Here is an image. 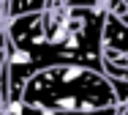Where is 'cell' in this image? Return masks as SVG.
I'll list each match as a JSON object with an SVG mask.
<instances>
[{"label": "cell", "mask_w": 128, "mask_h": 115, "mask_svg": "<svg viewBox=\"0 0 128 115\" xmlns=\"http://www.w3.org/2000/svg\"><path fill=\"white\" fill-rule=\"evenodd\" d=\"M120 115H128V107H123V112H120Z\"/></svg>", "instance_id": "obj_6"}, {"label": "cell", "mask_w": 128, "mask_h": 115, "mask_svg": "<svg viewBox=\"0 0 128 115\" xmlns=\"http://www.w3.org/2000/svg\"><path fill=\"white\" fill-rule=\"evenodd\" d=\"M54 3H71V0H54Z\"/></svg>", "instance_id": "obj_7"}, {"label": "cell", "mask_w": 128, "mask_h": 115, "mask_svg": "<svg viewBox=\"0 0 128 115\" xmlns=\"http://www.w3.org/2000/svg\"><path fill=\"white\" fill-rule=\"evenodd\" d=\"M54 0H6L3 3V14L6 19H16V17H27V14H44Z\"/></svg>", "instance_id": "obj_2"}, {"label": "cell", "mask_w": 128, "mask_h": 115, "mask_svg": "<svg viewBox=\"0 0 128 115\" xmlns=\"http://www.w3.org/2000/svg\"><path fill=\"white\" fill-rule=\"evenodd\" d=\"M123 107H101V110H90V112H79V115H120Z\"/></svg>", "instance_id": "obj_5"}, {"label": "cell", "mask_w": 128, "mask_h": 115, "mask_svg": "<svg viewBox=\"0 0 128 115\" xmlns=\"http://www.w3.org/2000/svg\"><path fill=\"white\" fill-rule=\"evenodd\" d=\"M22 101L54 115H79L101 107H123L106 71L87 66H52L27 80Z\"/></svg>", "instance_id": "obj_1"}, {"label": "cell", "mask_w": 128, "mask_h": 115, "mask_svg": "<svg viewBox=\"0 0 128 115\" xmlns=\"http://www.w3.org/2000/svg\"><path fill=\"white\" fill-rule=\"evenodd\" d=\"M123 19H126V25H128V14H126V17H123Z\"/></svg>", "instance_id": "obj_8"}, {"label": "cell", "mask_w": 128, "mask_h": 115, "mask_svg": "<svg viewBox=\"0 0 128 115\" xmlns=\"http://www.w3.org/2000/svg\"><path fill=\"white\" fill-rule=\"evenodd\" d=\"M68 6H74V8H93V11H104V0H71Z\"/></svg>", "instance_id": "obj_4"}, {"label": "cell", "mask_w": 128, "mask_h": 115, "mask_svg": "<svg viewBox=\"0 0 128 115\" xmlns=\"http://www.w3.org/2000/svg\"><path fill=\"white\" fill-rule=\"evenodd\" d=\"M104 71H106V77L112 80V85H114V90H117L120 104L128 107V69L112 63V60H104Z\"/></svg>", "instance_id": "obj_3"}]
</instances>
